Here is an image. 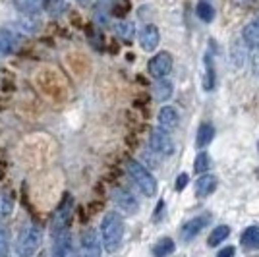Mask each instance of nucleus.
Returning a JSON list of instances; mask_svg holds the SVG:
<instances>
[{"mask_svg":"<svg viewBox=\"0 0 259 257\" xmlns=\"http://www.w3.org/2000/svg\"><path fill=\"white\" fill-rule=\"evenodd\" d=\"M234 253H236V249H234L232 246H227L217 253V257H234Z\"/></svg>","mask_w":259,"mask_h":257,"instance_id":"obj_29","label":"nucleus"},{"mask_svg":"<svg viewBox=\"0 0 259 257\" xmlns=\"http://www.w3.org/2000/svg\"><path fill=\"white\" fill-rule=\"evenodd\" d=\"M66 257H81L79 253H77V249L74 246H70V249H68V253H66Z\"/></svg>","mask_w":259,"mask_h":257,"instance_id":"obj_30","label":"nucleus"},{"mask_svg":"<svg viewBox=\"0 0 259 257\" xmlns=\"http://www.w3.org/2000/svg\"><path fill=\"white\" fill-rule=\"evenodd\" d=\"M197 16H199L203 22H211V20L215 18V10H213L211 4H207L205 0H201V2L197 4Z\"/></svg>","mask_w":259,"mask_h":257,"instance_id":"obj_25","label":"nucleus"},{"mask_svg":"<svg viewBox=\"0 0 259 257\" xmlns=\"http://www.w3.org/2000/svg\"><path fill=\"white\" fill-rule=\"evenodd\" d=\"M116 35H118L120 39H124V41H132V37H134V23L130 22H120L116 23Z\"/></svg>","mask_w":259,"mask_h":257,"instance_id":"obj_24","label":"nucleus"},{"mask_svg":"<svg viewBox=\"0 0 259 257\" xmlns=\"http://www.w3.org/2000/svg\"><path fill=\"white\" fill-rule=\"evenodd\" d=\"M205 79H203V87L205 91H211L215 87V70H213V62H211V56H205Z\"/></svg>","mask_w":259,"mask_h":257,"instance_id":"obj_23","label":"nucleus"},{"mask_svg":"<svg viewBox=\"0 0 259 257\" xmlns=\"http://www.w3.org/2000/svg\"><path fill=\"white\" fill-rule=\"evenodd\" d=\"M209 221H211V217L209 215H199V217H194L190 223H186L182 228V240L184 242H190V240H194L195 236L199 234L207 225H209Z\"/></svg>","mask_w":259,"mask_h":257,"instance_id":"obj_9","label":"nucleus"},{"mask_svg":"<svg viewBox=\"0 0 259 257\" xmlns=\"http://www.w3.org/2000/svg\"><path fill=\"white\" fill-rule=\"evenodd\" d=\"M81 257H101V242L97 230L87 228L81 234Z\"/></svg>","mask_w":259,"mask_h":257,"instance_id":"obj_7","label":"nucleus"},{"mask_svg":"<svg viewBox=\"0 0 259 257\" xmlns=\"http://www.w3.org/2000/svg\"><path fill=\"white\" fill-rule=\"evenodd\" d=\"M153 95L157 101H166V99H170L172 97V83L170 81H166V79H159L155 87H153Z\"/></svg>","mask_w":259,"mask_h":257,"instance_id":"obj_17","label":"nucleus"},{"mask_svg":"<svg viewBox=\"0 0 259 257\" xmlns=\"http://www.w3.org/2000/svg\"><path fill=\"white\" fill-rule=\"evenodd\" d=\"M20 47V35L12 29H0V53L10 54Z\"/></svg>","mask_w":259,"mask_h":257,"instance_id":"obj_11","label":"nucleus"},{"mask_svg":"<svg viewBox=\"0 0 259 257\" xmlns=\"http://www.w3.org/2000/svg\"><path fill=\"white\" fill-rule=\"evenodd\" d=\"M242 246L251 249V247H259V226H249L242 234Z\"/></svg>","mask_w":259,"mask_h":257,"instance_id":"obj_19","label":"nucleus"},{"mask_svg":"<svg viewBox=\"0 0 259 257\" xmlns=\"http://www.w3.org/2000/svg\"><path fill=\"white\" fill-rule=\"evenodd\" d=\"M162 207H164V203H162V201L159 205H157V211H155V221H159V215H161Z\"/></svg>","mask_w":259,"mask_h":257,"instance_id":"obj_31","label":"nucleus"},{"mask_svg":"<svg viewBox=\"0 0 259 257\" xmlns=\"http://www.w3.org/2000/svg\"><path fill=\"white\" fill-rule=\"evenodd\" d=\"M213 136H215V128H213L211 124H201L199 130H197V140H195V145H197V147H205V145L211 143Z\"/></svg>","mask_w":259,"mask_h":257,"instance_id":"obj_18","label":"nucleus"},{"mask_svg":"<svg viewBox=\"0 0 259 257\" xmlns=\"http://www.w3.org/2000/svg\"><path fill=\"white\" fill-rule=\"evenodd\" d=\"M149 143H151V149L155 151V153L162 155V157H170L174 153V141H172V138H170V134L161 128L153 130L151 138H149Z\"/></svg>","mask_w":259,"mask_h":257,"instance_id":"obj_5","label":"nucleus"},{"mask_svg":"<svg viewBox=\"0 0 259 257\" xmlns=\"http://www.w3.org/2000/svg\"><path fill=\"white\" fill-rule=\"evenodd\" d=\"M244 41L249 45V47H259V18H255L253 22H249L246 27H244V33H242Z\"/></svg>","mask_w":259,"mask_h":257,"instance_id":"obj_16","label":"nucleus"},{"mask_svg":"<svg viewBox=\"0 0 259 257\" xmlns=\"http://www.w3.org/2000/svg\"><path fill=\"white\" fill-rule=\"evenodd\" d=\"M186 184H188V174H180V176L176 178V184H174V188H176L178 192H182L184 188H186Z\"/></svg>","mask_w":259,"mask_h":257,"instance_id":"obj_28","label":"nucleus"},{"mask_svg":"<svg viewBox=\"0 0 259 257\" xmlns=\"http://www.w3.org/2000/svg\"><path fill=\"white\" fill-rule=\"evenodd\" d=\"M77 2H79V4H81V6H85V4H89V2H91V0H77Z\"/></svg>","mask_w":259,"mask_h":257,"instance_id":"obj_32","label":"nucleus"},{"mask_svg":"<svg viewBox=\"0 0 259 257\" xmlns=\"http://www.w3.org/2000/svg\"><path fill=\"white\" fill-rule=\"evenodd\" d=\"M172 70V56L170 53H159L149 60V74L155 79H164Z\"/></svg>","mask_w":259,"mask_h":257,"instance_id":"obj_6","label":"nucleus"},{"mask_svg":"<svg viewBox=\"0 0 259 257\" xmlns=\"http://www.w3.org/2000/svg\"><path fill=\"white\" fill-rule=\"evenodd\" d=\"M72 207H74V199L70 193H66L64 199L60 201L58 209L54 211L53 215V221H51V234L53 238L60 236L62 232H66L68 228V221H70V215H72Z\"/></svg>","mask_w":259,"mask_h":257,"instance_id":"obj_4","label":"nucleus"},{"mask_svg":"<svg viewBox=\"0 0 259 257\" xmlns=\"http://www.w3.org/2000/svg\"><path fill=\"white\" fill-rule=\"evenodd\" d=\"M228 234H230V228H228L227 225H221V226H217L215 230L209 234V238H207V244L209 246H219V244H223V240H227Z\"/></svg>","mask_w":259,"mask_h":257,"instance_id":"obj_20","label":"nucleus"},{"mask_svg":"<svg viewBox=\"0 0 259 257\" xmlns=\"http://www.w3.org/2000/svg\"><path fill=\"white\" fill-rule=\"evenodd\" d=\"M178 126V112L172 107H162L159 110V128L164 132H170Z\"/></svg>","mask_w":259,"mask_h":257,"instance_id":"obj_12","label":"nucleus"},{"mask_svg":"<svg viewBox=\"0 0 259 257\" xmlns=\"http://www.w3.org/2000/svg\"><path fill=\"white\" fill-rule=\"evenodd\" d=\"M10 242H8V232L4 228H0V257H8Z\"/></svg>","mask_w":259,"mask_h":257,"instance_id":"obj_27","label":"nucleus"},{"mask_svg":"<svg viewBox=\"0 0 259 257\" xmlns=\"http://www.w3.org/2000/svg\"><path fill=\"white\" fill-rule=\"evenodd\" d=\"M172 251H174V242L170 238H162V240H159V242L153 246V255L155 257H166V255H170Z\"/></svg>","mask_w":259,"mask_h":257,"instance_id":"obj_21","label":"nucleus"},{"mask_svg":"<svg viewBox=\"0 0 259 257\" xmlns=\"http://www.w3.org/2000/svg\"><path fill=\"white\" fill-rule=\"evenodd\" d=\"M159 39H161V35L155 25H145L140 33V43L143 51H155L159 45Z\"/></svg>","mask_w":259,"mask_h":257,"instance_id":"obj_10","label":"nucleus"},{"mask_svg":"<svg viewBox=\"0 0 259 257\" xmlns=\"http://www.w3.org/2000/svg\"><path fill=\"white\" fill-rule=\"evenodd\" d=\"M122 238H124V221L118 213L110 211L103 217V223H101V240H103V246L108 253H114L122 244Z\"/></svg>","mask_w":259,"mask_h":257,"instance_id":"obj_1","label":"nucleus"},{"mask_svg":"<svg viewBox=\"0 0 259 257\" xmlns=\"http://www.w3.org/2000/svg\"><path fill=\"white\" fill-rule=\"evenodd\" d=\"M126 172H128L130 180L140 188V192L143 195H147V197L155 195V192H157V180L153 178V174L143 164H140V162L134 161V159H130L126 162Z\"/></svg>","mask_w":259,"mask_h":257,"instance_id":"obj_3","label":"nucleus"},{"mask_svg":"<svg viewBox=\"0 0 259 257\" xmlns=\"http://www.w3.org/2000/svg\"><path fill=\"white\" fill-rule=\"evenodd\" d=\"M16 10L25 14V16H33L39 14L41 10L47 8V0H12Z\"/></svg>","mask_w":259,"mask_h":257,"instance_id":"obj_13","label":"nucleus"},{"mask_svg":"<svg viewBox=\"0 0 259 257\" xmlns=\"http://www.w3.org/2000/svg\"><path fill=\"white\" fill-rule=\"evenodd\" d=\"M112 199H114V203L118 205L124 213L136 215L138 209H140V203H138V199L134 197V193L130 192V190H124V188H116V190L112 192Z\"/></svg>","mask_w":259,"mask_h":257,"instance_id":"obj_8","label":"nucleus"},{"mask_svg":"<svg viewBox=\"0 0 259 257\" xmlns=\"http://www.w3.org/2000/svg\"><path fill=\"white\" fill-rule=\"evenodd\" d=\"M215 190H217V178L213 174H203L195 182V193H197V197H207V195H211Z\"/></svg>","mask_w":259,"mask_h":257,"instance_id":"obj_14","label":"nucleus"},{"mask_svg":"<svg viewBox=\"0 0 259 257\" xmlns=\"http://www.w3.org/2000/svg\"><path fill=\"white\" fill-rule=\"evenodd\" d=\"M43 232L37 225H25L16 240V253L18 257H33L41 246Z\"/></svg>","mask_w":259,"mask_h":257,"instance_id":"obj_2","label":"nucleus"},{"mask_svg":"<svg viewBox=\"0 0 259 257\" xmlns=\"http://www.w3.org/2000/svg\"><path fill=\"white\" fill-rule=\"evenodd\" d=\"M207 168H209V155H207V153H199V155L195 157L194 170L199 172V174H203Z\"/></svg>","mask_w":259,"mask_h":257,"instance_id":"obj_26","label":"nucleus"},{"mask_svg":"<svg viewBox=\"0 0 259 257\" xmlns=\"http://www.w3.org/2000/svg\"><path fill=\"white\" fill-rule=\"evenodd\" d=\"M12 207H14V201L8 193H0V223L6 221L12 215Z\"/></svg>","mask_w":259,"mask_h":257,"instance_id":"obj_22","label":"nucleus"},{"mask_svg":"<svg viewBox=\"0 0 259 257\" xmlns=\"http://www.w3.org/2000/svg\"><path fill=\"white\" fill-rule=\"evenodd\" d=\"M70 246H72V238H70L68 232H62L60 236L54 238V247H53L51 257H66Z\"/></svg>","mask_w":259,"mask_h":257,"instance_id":"obj_15","label":"nucleus"}]
</instances>
